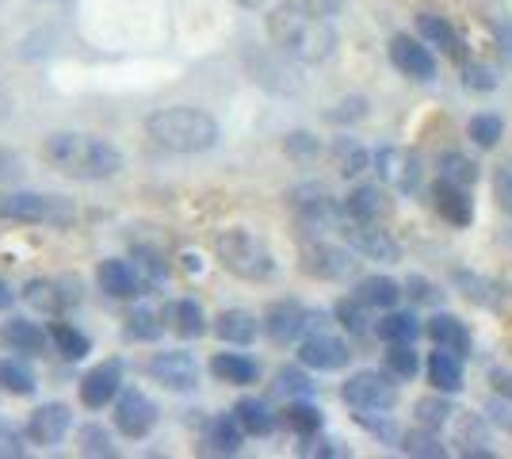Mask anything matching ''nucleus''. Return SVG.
<instances>
[{"mask_svg": "<svg viewBox=\"0 0 512 459\" xmlns=\"http://www.w3.org/2000/svg\"><path fill=\"white\" fill-rule=\"evenodd\" d=\"M268 39L272 46H279L287 58H295L302 66L325 62L337 50V31L329 20H318L302 8L279 4L276 12H268Z\"/></svg>", "mask_w": 512, "mask_h": 459, "instance_id": "f257e3e1", "label": "nucleus"}, {"mask_svg": "<svg viewBox=\"0 0 512 459\" xmlns=\"http://www.w3.org/2000/svg\"><path fill=\"white\" fill-rule=\"evenodd\" d=\"M43 161L50 169H58L65 176L77 180H107L123 169V153L111 142L88 138V134H50L43 142Z\"/></svg>", "mask_w": 512, "mask_h": 459, "instance_id": "f03ea898", "label": "nucleus"}, {"mask_svg": "<svg viewBox=\"0 0 512 459\" xmlns=\"http://www.w3.org/2000/svg\"><path fill=\"white\" fill-rule=\"evenodd\" d=\"M146 134L169 153H207L218 142V123L199 108H161L146 119Z\"/></svg>", "mask_w": 512, "mask_h": 459, "instance_id": "7ed1b4c3", "label": "nucleus"}, {"mask_svg": "<svg viewBox=\"0 0 512 459\" xmlns=\"http://www.w3.org/2000/svg\"><path fill=\"white\" fill-rule=\"evenodd\" d=\"M214 257L218 264L237 276V280H249V284H260V280H268L272 272H276V261H272V253H268V245L249 234V230H222L218 238H214Z\"/></svg>", "mask_w": 512, "mask_h": 459, "instance_id": "20e7f679", "label": "nucleus"}, {"mask_svg": "<svg viewBox=\"0 0 512 459\" xmlns=\"http://www.w3.org/2000/svg\"><path fill=\"white\" fill-rule=\"evenodd\" d=\"M0 219L31 222V226H69L77 219L73 199L43 196V192H4L0 196Z\"/></svg>", "mask_w": 512, "mask_h": 459, "instance_id": "39448f33", "label": "nucleus"}, {"mask_svg": "<svg viewBox=\"0 0 512 459\" xmlns=\"http://www.w3.org/2000/svg\"><path fill=\"white\" fill-rule=\"evenodd\" d=\"M287 203L295 211V219L306 234H321V230H337L344 219V207L329 196L325 184H299L287 192Z\"/></svg>", "mask_w": 512, "mask_h": 459, "instance_id": "423d86ee", "label": "nucleus"}, {"mask_svg": "<svg viewBox=\"0 0 512 459\" xmlns=\"http://www.w3.org/2000/svg\"><path fill=\"white\" fill-rule=\"evenodd\" d=\"M341 394L352 410L386 414V410H394V402H398V383H394L390 372H356V375H348V383H344Z\"/></svg>", "mask_w": 512, "mask_h": 459, "instance_id": "0eeeda50", "label": "nucleus"}, {"mask_svg": "<svg viewBox=\"0 0 512 459\" xmlns=\"http://www.w3.org/2000/svg\"><path fill=\"white\" fill-rule=\"evenodd\" d=\"M264 333L276 341V345H291V341H299L302 333H318L321 329V314H310L306 306H299L295 299H283V303H272L264 310Z\"/></svg>", "mask_w": 512, "mask_h": 459, "instance_id": "6e6552de", "label": "nucleus"}, {"mask_svg": "<svg viewBox=\"0 0 512 459\" xmlns=\"http://www.w3.org/2000/svg\"><path fill=\"white\" fill-rule=\"evenodd\" d=\"M302 272L314 280H348L356 272V257L344 245L329 241H306L302 245Z\"/></svg>", "mask_w": 512, "mask_h": 459, "instance_id": "1a4fd4ad", "label": "nucleus"}, {"mask_svg": "<svg viewBox=\"0 0 512 459\" xmlns=\"http://www.w3.org/2000/svg\"><path fill=\"white\" fill-rule=\"evenodd\" d=\"M344 241L352 253H360L367 261H379V264H398L402 261V245L394 241L390 230H383L379 222H352L344 230Z\"/></svg>", "mask_w": 512, "mask_h": 459, "instance_id": "9d476101", "label": "nucleus"}, {"mask_svg": "<svg viewBox=\"0 0 512 459\" xmlns=\"http://www.w3.org/2000/svg\"><path fill=\"white\" fill-rule=\"evenodd\" d=\"M291 62H295V58H287L279 46H276V54H272V50L249 54V69H253L256 85H264L268 92H279V96H291V92L302 88L299 69L291 66Z\"/></svg>", "mask_w": 512, "mask_h": 459, "instance_id": "9b49d317", "label": "nucleus"}, {"mask_svg": "<svg viewBox=\"0 0 512 459\" xmlns=\"http://www.w3.org/2000/svg\"><path fill=\"white\" fill-rule=\"evenodd\" d=\"M299 360L306 368H318V372H341V368H348L352 352H348V345H344L341 337L318 329V333H306V337H302Z\"/></svg>", "mask_w": 512, "mask_h": 459, "instance_id": "f8f14e48", "label": "nucleus"}, {"mask_svg": "<svg viewBox=\"0 0 512 459\" xmlns=\"http://www.w3.org/2000/svg\"><path fill=\"white\" fill-rule=\"evenodd\" d=\"M157 425V406H153L150 394L127 391L115 402V429L130 440H142Z\"/></svg>", "mask_w": 512, "mask_h": 459, "instance_id": "ddd939ff", "label": "nucleus"}, {"mask_svg": "<svg viewBox=\"0 0 512 459\" xmlns=\"http://www.w3.org/2000/svg\"><path fill=\"white\" fill-rule=\"evenodd\" d=\"M150 375L169 391H195L199 364H195L192 352H157L150 360Z\"/></svg>", "mask_w": 512, "mask_h": 459, "instance_id": "4468645a", "label": "nucleus"}, {"mask_svg": "<svg viewBox=\"0 0 512 459\" xmlns=\"http://www.w3.org/2000/svg\"><path fill=\"white\" fill-rule=\"evenodd\" d=\"M390 62L398 73H406L413 81H432L436 77V58L425 43H417L413 35H394L390 39Z\"/></svg>", "mask_w": 512, "mask_h": 459, "instance_id": "2eb2a0df", "label": "nucleus"}, {"mask_svg": "<svg viewBox=\"0 0 512 459\" xmlns=\"http://www.w3.org/2000/svg\"><path fill=\"white\" fill-rule=\"evenodd\" d=\"M375 169H379V176H383L390 188H398V192H417V188H421V161L409 150L386 146V150L375 153Z\"/></svg>", "mask_w": 512, "mask_h": 459, "instance_id": "dca6fc26", "label": "nucleus"}, {"mask_svg": "<svg viewBox=\"0 0 512 459\" xmlns=\"http://www.w3.org/2000/svg\"><path fill=\"white\" fill-rule=\"evenodd\" d=\"M119 383H123L119 360H107V364L92 368V372L81 379V402H85L88 410H104L107 402L119 394Z\"/></svg>", "mask_w": 512, "mask_h": 459, "instance_id": "f3484780", "label": "nucleus"}, {"mask_svg": "<svg viewBox=\"0 0 512 459\" xmlns=\"http://www.w3.org/2000/svg\"><path fill=\"white\" fill-rule=\"evenodd\" d=\"M69 425H73L69 406L50 402V406H39V410L31 414V421H27V437L35 440V444H43V448H50V444H58V440L69 433Z\"/></svg>", "mask_w": 512, "mask_h": 459, "instance_id": "a211bd4d", "label": "nucleus"}, {"mask_svg": "<svg viewBox=\"0 0 512 459\" xmlns=\"http://www.w3.org/2000/svg\"><path fill=\"white\" fill-rule=\"evenodd\" d=\"M96 284H100V291L104 295H111V299H134V295H146L142 291V276H138V268L127 261H104L100 268H96Z\"/></svg>", "mask_w": 512, "mask_h": 459, "instance_id": "6ab92c4d", "label": "nucleus"}, {"mask_svg": "<svg viewBox=\"0 0 512 459\" xmlns=\"http://www.w3.org/2000/svg\"><path fill=\"white\" fill-rule=\"evenodd\" d=\"M432 203H436L440 219L451 222V226H470L474 222V203H470L463 184H451V180L440 176L436 188H432Z\"/></svg>", "mask_w": 512, "mask_h": 459, "instance_id": "aec40b11", "label": "nucleus"}, {"mask_svg": "<svg viewBox=\"0 0 512 459\" xmlns=\"http://www.w3.org/2000/svg\"><path fill=\"white\" fill-rule=\"evenodd\" d=\"M390 196L375 184H363V188H352V196L344 199V215L352 222H383L390 215Z\"/></svg>", "mask_w": 512, "mask_h": 459, "instance_id": "412c9836", "label": "nucleus"}, {"mask_svg": "<svg viewBox=\"0 0 512 459\" xmlns=\"http://www.w3.org/2000/svg\"><path fill=\"white\" fill-rule=\"evenodd\" d=\"M428 383L444 394L463 391V356H455V352L436 345V352L428 356Z\"/></svg>", "mask_w": 512, "mask_h": 459, "instance_id": "4be33fe9", "label": "nucleus"}, {"mask_svg": "<svg viewBox=\"0 0 512 459\" xmlns=\"http://www.w3.org/2000/svg\"><path fill=\"white\" fill-rule=\"evenodd\" d=\"M260 326H264V322H256V314H249V310H222V314L214 318V333H218L226 345H253Z\"/></svg>", "mask_w": 512, "mask_h": 459, "instance_id": "5701e85b", "label": "nucleus"}, {"mask_svg": "<svg viewBox=\"0 0 512 459\" xmlns=\"http://www.w3.org/2000/svg\"><path fill=\"white\" fill-rule=\"evenodd\" d=\"M211 375L218 383H230V387H249V383H256L260 368H256V360L241 356V352H218L211 360Z\"/></svg>", "mask_w": 512, "mask_h": 459, "instance_id": "b1692460", "label": "nucleus"}, {"mask_svg": "<svg viewBox=\"0 0 512 459\" xmlns=\"http://www.w3.org/2000/svg\"><path fill=\"white\" fill-rule=\"evenodd\" d=\"M455 444H459V452L463 456H482V459H493V452L486 448L490 444V425H486V417L478 414H459V429H455Z\"/></svg>", "mask_w": 512, "mask_h": 459, "instance_id": "393cba45", "label": "nucleus"}, {"mask_svg": "<svg viewBox=\"0 0 512 459\" xmlns=\"http://www.w3.org/2000/svg\"><path fill=\"white\" fill-rule=\"evenodd\" d=\"M428 337H432L440 349L455 352V356H470V333L455 314H436V318L428 322Z\"/></svg>", "mask_w": 512, "mask_h": 459, "instance_id": "a878e982", "label": "nucleus"}, {"mask_svg": "<svg viewBox=\"0 0 512 459\" xmlns=\"http://www.w3.org/2000/svg\"><path fill=\"white\" fill-rule=\"evenodd\" d=\"M417 31H421V39H425L428 46H440L451 58H463V39H459V31H455L444 16H428V12L417 16Z\"/></svg>", "mask_w": 512, "mask_h": 459, "instance_id": "bb28decb", "label": "nucleus"}, {"mask_svg": "<svg viewBox=\"0 0 512 459\" xmlns=\"http://www.w3.org/2000/svg\"><path fill=\"white\" fill-rule=\"evenodd\" d=\"M234 417L241 421V429L249 437H268L276 429V414H272V406L264 398H241L234 406Z\"/></svg>", "mask_w": 512, "mask_h": 459, "instance_id": "cd10ccee", "label": "nucleus"}, {"mask_svg": "<svg viewBox=\"0 0 512 459\" xmlns=\"http://www.w3.org/2000/svg\"><path fill=\"white\" fill-rule=\"evenodd\" d=\"M356 299L363 306H375V310H394L402 299V287L394 284L390 276H363L356 284Z\"/></svg>", "mask_w": 512, "mask_h": 459, "instance_id": "c85d7f7f", "label": "nucleus"}, {"mask_svg": "<svg viewBox=\"0 0 512 459\" xmlns=\"http://www.w3.org/2000/svg\"><path fill=\"white\" fill-rule=\"evenodd\" d=\"M4 341L16 352H31V356H39L46 345H54L50 333H46L43 326H35V322H27V318H12V322L4 326Z\"/></svg>", "mask_w": 512, "mask_h": 459, "instance_id": "c756f323", "label": "nucleus"}, {"mask_svg": "<svg viewBox=\"0 0 512 459\" xmlns=\"http://www.w3.org/2000/svg\"><path fill=\"white\" fill-rule=\"evenodd\" d=\"M375 333L383 337L386 345H402V341H417L421 337V322L409 310H386V318L375 326Z\"/></svg>", "mask_w": 512, "mask_h": 459, "instance_id": "7c9ffc66", "label": "nucleus"}, {"mask_svg": "<svg viewBox=\"0 0 512 459\" xmlns=\"http://www.w3.org/2000/svg\"><path fill=\"white\" fill-rule=\"evenodd\" d=\"M169 322L184 341H192V337H203V333H207V314H203V306L195 303V299H180V303H172Z\"/></svg>", "mask_w": 512, "mask_h": 459, "instance_id": "2f4dec72", "label": "nucleus"}, {"mask_svg": "<svg viewBox=\"0 0 512 459\" xmlns=\"http://www.w3.org/2000/svg\"><path fill=\"white\" fill-rule=\"evenodd\" d=\"M241 440H245V429H241V421H237L234 414L214 417L211 425H207V444H211V452L234 456L237 448H241Z\"/></svg>", "mask_w": 512, "mask_h": 459, "instance_id": "473e14b6", "label": "nucleus"}, {"mask_svg": "<svg viewBox=\"0 0 512 459\" xmlns=\"http://www.w3.org/2000/svg\"><path fill=\"white\" fill-rule=\"evenodd\" d=\"M333 165L341 176H360L367 165H371V153L363 150L356 138H337L333 146Z\"/></svg>", "mask_w": 512, "mask_h": 459, "instance_id": "72a5a7b5", "label": "nucleus"}, {"mask_svg": "<svg viewBox=\"0 0 512 459\" xmlns=\"http://www.w3.org/2000/svg\"><path fill=\"white\" fill-rule=\"evenodd\" d=\"M402 452L406 456H421V459H444L448 456V444L436 437V429H413V433H406L402 437Z\"/></svg>", "mask_w": 512, "mask_h": 459, "instance_id": "f704fd0d", "label": "nucleus"}, {"mask_svg": "<svg viewBox=\"0 0 512 459\" xmlns=\"http://www.w3.org/2000/svg\"><path fill=\"white\" fill-rule=\"evenodd\" d=\"M413 414H417V425H425V429H444L451 417H455V410H451V402H448V394L440 391V394H432V398H421L417 406H413Z\"/></svg>", "mask_w": 512, "mask_h": 459, "instance_id": "c9c22d12", "label": "nucleus"}, {"mask_svg": "<svg viewBox=\"0 0 512 459\" xmlns=\"http://www.w3.org/2000/svg\"><path fill=\"white\" fill-rule=\"evenodd\" d=\"M283 425L291 429V433H299V437H314L321 429V410L318 406H310V402H291L287 410H283Z\"/></svg>", "mask_w": 512, "mask_h": 459, "instance_id": "e433bc0d", "label": "nucleus"}, {"mask_svg": "<svg viewBox=\"0 0 512 459\" xmlns=\"http://www.w3.org/2000/svg\"><path fill=\"white\" fill-rule=\"evenodd\" d=\"M386 372L394 375V379H417L421 356L413 349V341H402V345H390L386 349Z\"/></svg>", "mask_w": 512, "mask_h": 459, "instance_id": "4c0bfd02", "label": "nucleus"}, {"mask_svg": "<svg viewBox=\"0 0 512 459\" xmlns=\"http://www.w3.org/2000/svg\"><path fill=\"white\" fill-rule=\"evenodd\" d=\"M50 341H54V349L62 352L65 360H85L88 356V337L81 333V329H73V326H65V322H58V326L50 329Z\"/></svg>", "mask_w": 512, "mask_h": 459, "instance_id": "58836bf2", "label": "nucleus"}, {"mask_svg": "<svg viewBox=\"0 0 512 459\" xmlns=\"http://www.w3.org/2000/svg\"><path fill=\"white\" fill-rule=\"evenodd\" d=\"M23 299L35 306V310H46V314H58V310H65L62 287L50 284V280H31V284L23 287Z\"/></svg>", "mask_w": 512, "mask_h": 459, "instance_id": "ea45409f", "label": "nucleus"}, {"mask_svg": "<svg viewBox=\"0 0 512 459\" xmlns=\"http://www.w3.org/2000/svg\"><path fill=\"white\" fill-rule=\"evenodd\" d=\"M467 131H470V142H474V146L493 150V146L505 138V123H501V115H474Z\"/></svg>", "mask_w": 512, "mask_h": 459, "instance_id": "a19ab883", "label": "nucleus"}, {"mask_svg": "<svg viewBox=\"0 0 512 459\" xmlns=\"http://www.w3.org/2000/svg\"><path fill=\"white\" fill-rule=\"evenodd\" d=\"M440 176H444V180H451V184H463V188H470V184L478 180V165H474L470 157H463V153H448V157L440 161Z\"/></svg>", "mask_w": 512, "mask_h": 459, "instance_id": "79ce46f5", "label": "nucleus"}, {"mask_svg": "<svg viewBox=\"0 0 512 459\" xmlns=\"http://www.w3.org/2000/svg\"><path fill=\"white\" fill-rule=\"evenodd\" d=\"M0 387L12 394H31L35 391V375L27 372L20 360H4L0 364Z\"/></svg>", "mask_w": 512, "mask_h": 459, "instance_id": "37998d69", "label": "nucleus"}, {"mask_svg": "<svg viewBox=\"0 0 512 459\" xmlns=\"http://www.w3.org/2000/svg\"><path fill=\"white\" fill-rule=\"evenodd\" d=\"M161 329H165V322H157V314L153 310H134L127 318V337H134V341H157L161 337Z\"/></svg>", "mask_w": 512, "mask_h": 459, "instance_id": "c03bdc74", "label": "nucleus"}, {"mask_svg": "<svg viewBox=\"0 0 512 459\" xmlns=\"http://www.w3.org/2000/svg\"><path fill=\"white\" fill-rule=\"evenodd\" d=\"M276 391L287 394V398H310L314 394V379L306 372H299V368H283L276 375Z\"/></svg>", "mask_w": 512, "mask_h": 459, "instance_id": "a18cd8bd", "label": "nucleus"}, {"mask_svg": "<svg viewBox=\"0 0 512 459\" xmlns=\"http://www.w3.org/2000/svg\"><path fill=\"white\" fill-rule=\"evenodd\" d=\"M406 295L417 306H440L444 299H448V291H444V287H436L432 280H425V276H409V280H406Z\"/></svg>", "mask_w": 512, "mask_h": 459, "instance_id": "49530a36", "label": "nucleus"}, {"mask_svg": "<svg viewBox=\"0 0 512 459\" xmlns=\"http://www.w3.org/2000/svg\"><path fill=\"white\" fill-rule=\"evenodd\" d=\"M81 452L85 456H115V444L104 425H85L81 429Z\"/></svg>", "mask_w": 512, "mask_h": 459, "instance_id": "de8ad7c7", "label": "nucleus"}, {"mask_svg": "<svg viewBox=\"0 0 512 459\" xmlns=\"http://www.w3.org/2000/svg\"><path fill=\"white\" fill-rule=\"evenodd\" d=\"M283 150H287V157H295V161H314L321 153V146L310 131H291L283 138Z\"/></svg>", "mask_w": 512, "mask_h": 459, "instance_id": "09e8293b", "label": "nucleus"}, {"mask_svg": "<svg viewBox=\"0 0 512 459\" xmlns=\"http://www.w3.org/2000/svg\"><path fill=\"white\" fill-rule=\"evenodd\" d=\"M337 322H341L348 333H356V337H360V333H367V314H363V303L356 299V295L337 303Z\"/></svg>", "mask_w": 512, "mask_h": 459, "instance_id": "8fccbe9b", "label": "nucleus"}, {"mask_svg": "<svg viewBox=\"0 0 512 459\" xmlns=\"http://www.w3.org/2000/svg\"><path fill=\"white\" fill-rule=\"evenodd\" d=\"M463 85L490 92V88H497V73H493L490 66H482V62H467V66H463Z\"/></svg>", "mask_w": 512, "mask_h": 459, "instance_id": "3c124183", "label": "nucleus"}, {"mask_svg": "<svg viewBox=\"0 0 512 459\" xmlns=\"http://www.w3.org/2000/svg\"><path fill=\"white\" fill-rule=\"evenodd\" d=\"M279 4H291V8H302V12L318 16V20H333V16L341 12L344 0H279Z\"/></svg>", "mask_w": 512, "mask_h": 459, "instance_id": "603ef678", "label": "nucleus"}, {"mask_svg": "<svg viewBox=\"0 0 512 459\" xmlns=\"http://www.w3.org/2000/svg\"><path fill=\"white\" fill-rule=\"evenodd\" d=\"M363 115H367V100L363 96H348V100H341L337 108L329 111L333 123H360Z\"/></svg>", "mask_w": 512, "mask_h": 459, "instance_id": "864d4df0", "label": "nucleus"}, {"mask_svg": "<svg viewBox=\"0 0 512 459\" xmlns=\"http://www.w3.org/2000/svg\"><path fill=\"white\" fill-rule=\"evenodd\" d=\"M493 199H497V207L512 215V169L509 165H501L497 173H493Z\"/></svg>", "mask_w": 512, "mask_h": 459, "instance_id": "5fc2aeb1", "label": "nucleus"}, {"mask_svg": "<svg viewBox=\"0 0 512 459\" xmlns=\"http://www.w3.org/2000/svg\"><path fill=\"white\" fill-rule=\"evenodd\" d=\"M455 284L467 287L463 295H467L470 303H490V284H486V280H478V276H470V272H455Z\"/></svg>", "mask_w": 512, "mask_h": 459, "instance_id": "6e6d98bb", "label": "nucleus"}, {"mask_svg": "<svg viewBox=\"0 0 512 459\" xmlns=\"http://www.w3.org/2000/svg\"><path fill=\"white\" fill-rule=\"evenodd\" d=\"M486 23H490V31L497 35V43L505 54H512V20L505 12H486Z\"/></svg>", "mask_w": 512, "mask_h": 459, "instance_id": "4d7b16f0", "label": "nucleus"}, {"mask_svg": "<svg viewBox=\"0 0 512 459\" xmlns=\"http://www.w3.org/2000/svg\"><path fill=\"white\" fill-rule=\"evenodd\" d=\"M23 452H27V448H23V437L12 425L0 421V459H20Z\"/></svg>", "mask_w": 512, "mask_h": 459, "instance_id": "13d9d810", "label": "nucleus"}, {"mask_svg": "<svg viewBox=\"0 0 512 459\" xmlns=\"http://www.w3.org/2000/svg\"><path fill=\"white\" fill-rule=\"evenodd\" d=\"M23 176V161L12 150L0 146V184H16Z\"/></svg>", "mask_w": 512, "mask_h": 459, "instance_id": "bf43d9fd", "label": "nucleus"}, {"mask_svg": "<svg viewBox=\"0 0 512 459\" xmlns=\"http://www.w3.org/2000/svg\"><path fill=\"white\" fill-rule=\"evenodd\" d=\"M302 456H344V448H337V440L306 437V444H302Z\"/></svg>", "mask_w": 512, "mask_h": 459, "instance_id": "052dcab7", "label": "nucleus"}, {"mask_svg": "<svg viewBox=\"0 0 512 459\" xmlns=\"http://www.w3.org/2000/svg\"><path fill=\"white\" fill-rule=\"evenodd\" d=\"M493 387H497L501 398H509L512 402V372H493Z\"/></svg>", "mask_w": 512, "mask_h": 459, "instance_id": "680f3d73", "label": "nucleus"}, {"mask_svg": "<svg viewBox=\"0 0 512 459\" xmlns=\"http://www.w3.org/2000/svg\"><path fill=\"white\" fill-rule=\"evenodd\" d=\"M8 306H12V287L0 280V310H8Z\"/></svg>", "mask_w": 512, "mask_h": 459, "instance_id": "e2e57ef3", "label": "nucleus"}, {"mask_svg": "<svg viewBox=\"0 0 512 459\" xmlns=\"http://www.w3.org/2000/svg\"><path fill=\"white\" fill-rule=\"evenodd\" d=\"M241 4H249V8H253V4H260V0H241Z\"/></svg>", "mask_w": 512, "mask_h": 459, "instance_id": "0e129e2a", "label": "nucleus"}]
</instances>
